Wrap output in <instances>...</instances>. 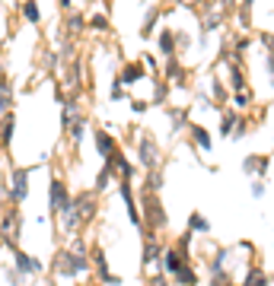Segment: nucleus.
<instances>
[{
  "label": "nucleus",
  "mask_w": 274,
  "mask_h": 286,
  "mask_svg": "<svg viewBox=\"0 0 274 286\" xmlns=\"http://www.w3.org/2000/svg\"><path fill=\"white\" fill-rule=\"evenodd\" d=\"M185 124H188V112H172V130L185 127Z\"/></svg>",
  "instance_id": "29"
},
{
  "label": "nucleus",
  "mask_w": 274,
  "mask_h": 286,
  "mask_svg": "<svg viewBox=\"0 0 274 286\" xmlns=\"http://www.w3.org/2000/svg\"><path fill=\"white\" fill-rule=\"evenodd\" d=\"M51 207H54V210H67V207H70L67 188H64L61 182H51Z\"/></svg>",
  "instance_id": "12"
},
{
  "label": "nucleus",
  "mask_w": 274,
  "mask_h": 286,
  "mask_svg": "<svg viewBox=\"0 0 274 286\" xmlns=\"http://www.w3.org/2000/svg\"><path fill=\"white\" fill-rule=\"evenodd\" d=\"M166 80H172V83H185V67L175 61V57H169L166 61Z\"/></svg>",
  "instance_id": "17"
},
{
  "label": "nucleus",
  "mask_w": 274,
  "mask_h": 286,
  "mask_svg": "<svg viewBox=\"0 0 274 286\" xmlns=\"http://www.w3.org/2000/svg\"><path fill=\"white\" fill-rule=\"evenodd\" d=\"M188 229H192L195 235H207V232H210V220H207L201 210H195L192 217H188Z\"/></svg>",
  "instance_id": "13"
},
{
  "label": "nucleus",
  "mask_w": 274,
  "mask_h": 286,
  "mask_svg": "<svg viewBox=\"0 0 274 286\" xmlns=\"http://www.w3.org/2000/svg\"><path fill=\"white\" fill-rule=\"evenodd\" d=\"M140 77H144V67H140V64H128V67H121V77H118V83H121V86H134Z\"/></svg>",
  "instance_id": "15"
},
{
  "label": "nucleus",
  "mask_w": 274,
  "mask_h": 286,
  "mask_svg": "<svg viewBox=\"0 0 274 286\" xmlns=\"http://www.w3.org/2000/svg\"><path fill=\"white\" fill-rule=\"evenodd\" d=\"M163 185H166V175H163L160 169H153V172L147 175V188H150V191H160Z\"/></svg>",
  "instance_id": "22"
},
{
  "label": "nucleus",
  "mask_w": 274,
  "mask_h": 286,
  "mask_svg": "<svg viewBox=\"0 0 274 286\" xmlns=\"http://www.w3.org/2000/svg\"><path fill=\"white\" fill-rule=\"evenodd\" d=\"M236 261V245H223V248H214L210 252V264H207V273H217V270H230L226 264Z\"/></svg>",
  "instance_id": "5"
},
{
  "label": "nucleus",
  "mask_w": 274,
  "mask_h": 286,
  "mask_svg": "<svg viewBox=\"0 0 274 286\" xmlns=\"http://www.w3.org/2000/svg\"><path fill=\"white\" fill-rule=\"evenodd\" d=\"M22 16H26L29 22H39V19H42V16H39V7H35V4H32V0H29V4H26V7H22Z\"/></svg>",
  "instance_id": "26"
},
{
  "label": "nucleus",
  "mask_w": 274,
  "mask_h": 286,
  "mask_svg": "<svg viewBox=\"0 0 274 286\" xmlns=\"http://www.w3.org/2000/svg\"><path fill=\"white\" fill-rule=\"evenodd\" d=\"M160 51H163L166 57H172V54L178 51V42H175V32H172V29H163V32H160Z\"/></svg>",
  "instance_id": "16"
},
{
  "label": "nucleus",
  "mask_w": 274,
  "mask_h": 286,
  "mask_svg": "<svg viewBox=\"0 0 274 286\" xmlns=\"http://www.w3.org/2000/svg\"><path fill=\"white\" fill-rule=\"evenodd\" d=\"M220 22H223V13H210V16L204 19V32H214V29L220 26Z\"/></svg>",
  "instance_id": "28"
},
{
  "label": "nucleus",
  "mask_w": 274,
  "mask_h": 286,
  "mask_svg": "<svg viewBox=\"0 0 274 286\" xmlns=\"http://www.w3.org/2000/svg\"><path fill=\"white\" fill-rule=\"evenodd\" d=\"M140 217L147 220L150 232H163L166 226H169V217H166V207H163V200H160L157 191H147V194H144V213H140Z\"/></svg>",
  "instance_id": "1"
},
{
  "label": "nucleus",
  "mask_w": 274,
  "mask_h": 286,
  "mask_svg": "<svg viewBox=\"0 0 274 286\" xmlns=\"http://www.w3.org/2000/svg\"><path fill=\"white\" fill-rule=\"evenodd\" d=\"M226 77H230V86L233 92H242L249 89V83H246V70H242V61L233 54V61H226Z\"/></svg>",
  "instance_id": "6"
},
{
  "label": "nucleus",
  "mask_w": 274,
  "mask_h": 286,
  "mask_svg": "<svg viewBox=\"0 0 274 286\" xmlns=\"http://www.w3.org/2000/svg\"><path fill=\"white\" fill-rule=\"evenodd\" d=\"M10 134H13V118H7L4 124V143H10Z\"/></svg>",
  "instance_id": "34"
},
{
  "label": "nucleus",
  "mask_w": 274,
  "mask_h": 286,
  "mask_svg": "<svg viewBox=\"0 0 274 286\" xmlns=\"http://www.w3.org/2000/svg\"><path fill=\"white\" fill-rule=\"evenodd\" d=\"M26 178H29L26 169H19V172H16V188H13V197H16V200L26 197Z\"/></svg>",
  "instance_id": "20"
},
{
  "label": "nucleus",
  "mask_w": 274,
  "mask_h": 286,
  "mask_svg": "<svg viewBox=\"0 0 274 286\" xmlns=\"http://www.w3.org/2000/svg\"><path fill=\"white\" fill-rule=\"evenodd\" d=\"M192 238H195V232H192V229H185L182 235L175 238V245H172L175 252L182 255V261H185V264H192Z\"/></svg>",
  "instance_id": "10"
},
{
  "label": "nucleus",
  "mask_w": 274,
  "mask_h": 286,
  "mask_svg": "<svg viewBox=\"0 0 274 286\" xmlns=\"http://www.w3.org/2000/svg\"><path fill=\"white\" fill-rule=\"evenodd\" d=\"M268 83L274 86V54H268Z\"/></svg>",
  "instance_id": "36"
},
{
  "label": "nucleus",
  "mask_w": 274,
  "mask_h": 286,
  "mask_svg": "<svg viewBox=\"0 0 274 286\" xmlns=\"http://www.w3.org/2000/svg\"><path fill=\"white\" fill-rule=\"evenodd\" d=\"M268 194V185H265V178H252V197L255 200H261Z\"/></svg>",
  "instance_id": "24"
},
{
  "label": "nucleus",
  "mask_w": 274,
  "mask_h": 286,
  "mask_svg": "<svg viewBox=\"0 0 274 286\" xmlns=\"http://www.w3.org/2000/svg\"><path fill=\"white\" fill-rule=\"evenodd\" d=\"M178 4H195V0H178Z\"/></svg>",
  "instance_id": "39"
},
{
  "label": "nucleus",
  "mask_w": 274,
  "mask_h": 286,
  "mask_svg": "<svg viewBox=\"0 0 274 286\" xmlns=\"http://www.w3.org/2000/svg\"><path fill=\"white\" fill-rule=\"evenodd\" d=\"M239 286H271V277H268V270L261 267V261H249Z\"/></svg>",
  "instance_id": "4"
},
{
  "label": "nucleus",
  "mask_w": 274,
  "mask_h": 286,
  "mask_svg": "<svg viewBox=\"0 0 274 286\" xmlns=\"http://www.w3.org/2000/svg\"><path fill=\"white\" fill-rule=\"evenodd\" d=\"M271 162H274V153H271Z\"/></svg>",
  "instance_id": "40"
},
{
  "label": "nucleus",
  "mask_w": 274,
  "mask_h": 286,
  "mask_svg": "<svg viewBox=\"0 0 274 286\" xmlns=\"http://www.w3.org/2000/svg\"><path fill=\"white\" fill-rule=\"evenodd\" d=\"M188 137H192L195 150H201V153H210V147H214V137H210V130H207L204 124H188Z\"/></svg>",
  "instance_id": "7"
},
{
  "label": "nucleus",
  "mask_w": 274,
  "mask_h": 286,
  "mask_svg": "<svg viewBox=\"0 0 274 286\" xmlns=\"http://www.w3.org/2000/svg\"><path fill=\"white\" fill-rule=\"evenodd\" d=\"M96 153H99L102 159H112L115 153H118V147H115L112 134H105V130H96Z\"/></svg>",
  "instance_id": "8"
},
{
  "label": "nucleus",
  "mask_w": 274,
  "mask_h": 286,
  "mask_svg": "<svg viewBox=\"0 0 274 286\" xmlns=\"http://www.w3.org/2000/svg\"><path fill=\"white\" fill-rule=\"evenodd\" d=\"M249 127H252V121H249V118L242 115V118H239V124H236V130H233V140H239V137H246V134H249Z\"/></svg>",
  "instance_id": "25"
},
{
  "label": "nucleus",
  "mask_w": 274,
  "mask_h": 286,
  "mask_svg": "<svg viewBox=\"0 0 274 286\" xmlns=\"http://www.w3.org/2000/svg\"><path fill=\"white\" fill-rule=\"evenodd\" d=\"M150 286H169V280H166V273H157V277L150 280Z\"/></svg>",
  "instance_id": "35"
},
{
  "label": "nucleus",
  "mask_w": 274,
  "mask_h": 286,
  "mask_svg": "<svg viewBox=\"0 0 274 286\" xmlns=\"http://www.w3.org/2000/svg\"><path fill=\"white\" fill-rule=\"evenodd\" d=\"M258 42L268 48V54H274V35L271 32H258Z\"/></svg>",
  "instance_id": "30"
},
{
  "label": "nucleus",
  "mask_w": 274,
  "mask_h": 286,
  "mask_svg": "<svg viewBox=\"0 0 274 286\" xmlns=\"http://www.w3.org/2000/svg\"><path fill=\"white\" fill-rule=\"evenodd\" d=\"M271 156L268 153H249V156L242 159V172L249 175V178H265L268 172H271Z\"/></svg>",
  "instance_id": "3"
},
{
  "label": "nucleus",
  "mask_w": 274,
  "mask_h": 286,
  "mask_svg": "<svg viewBox=\"0 0 274 286\" xmlns=\"http://www.w3.org/2000/svg\"><path fill=\"white\" fill-rule=\"evenodd\" d=\"M137 159H140V165L144 169H160V159H163V150H160V143L157 140H150V137H144L137 143Z\"/></svg>",
  "instance_id": "2"
},
{
  "label": "nucleus",
  "mask_w": 274,
  "mask_h": 286,
  "mask_svg": "<svg viewBox=\"0 0 274 286\" xmlns=\"http://www.w3.org/2000/svg\"><path fill=\"white\" fill-rule=\"evenodd\" d=\"M157 19H160V10H157V7H150V10H147V16H144V26H140V32L150 35L153 26H157Z\"/></svg>",
  "instance_id": "19"
},
{
  "label": "nucleus",
  "mask_w": 274,
  "mask_h": 286,
  "mask_svg": "<svg viewBox=\"0 0 274 286\" xmlns=\"http://www.w3.org/2000/svg\"><path fill=\"white\" fill-rule=\"evenodd\" d=\"M207 286H233V273H230V270L207 273Z\"/></svg>",
  "instance_id": "18"
},
{
  "label": "nucleus",
  "mask_w": 274,
  "mask_h": 286,
  "mask_svg": "<svg viewBox=\"0 0 274 286\" xmlns=\"http://www.w3.org/2000/svg\"><path fill=\"white\" fill-rule=\"evenodd\" d=\"M252 99H255V95L249 92V89H242V92H233V105H236V109H249V105H252Z\"/></svg>",
  "instance_id": "21"
},
{
  "label": "nucleus",
  "mask_w": 274,
  "mask_h": 286,
  "mask_svg": "<svg viewBox=\"0 0 274 286\" xmlns=\"http://www.w3.org/2000/svg\"><path fill=\"white\" fill-rule=\"evenodd\" d=\"M131 109H134L137 115H144L147 112V102H131Z\"/></svg>",
  "instance_id": "37"
},
{
  "label": "nucleus",
  "mask_w": 274,
  "mask_h": 286,
  "mask_svg": "<svg viewBox=\"0 0 274 286\" xmlns=\"http://www.w3.org/2000/svg\"><path fill=\"white\" fill-rule=\"evenodd\" d=\"M175 283H178V286H198V283H201V273H198L192 264H182V270L175 273Z\"/></svg>",
  "instance_id": "14"
},
{
  "label": "nucleus",
  "mask_w": 274,
  "mask_h": 286,
  "mask_svg": "<svg viewBox=\"0 0 274 286\" xmlns=\"http://www.w3.org/2000/svg\"><path fill=\"white\" fill-rule=\"evenodd\" d=\"M166 95H169V92H166V86L160 83V86L153 89V102H166Z\"/></svg>",
  "instance_id": "32"
},
{
  "label": "nucleus",
  "mask_w": 274,
  "mask_h": 286,
  "mask_svg": "<svg viewBox=\"0 0 274 286\" xmlns=\"http://www.w3.org/2000/svg\"><path fill=\"white\" fill-rule=\"evenodd\" d=\"M16 261H19V270H26V273H35V270L42 267V264H39V261H35V258H26V255H19Z\"/></svg>",
  "instance_id": "23"
},
{
  "label": "nucleus",
  "mask_w": 274,
  "mask_h": 286,
  "mask_svg": "<svg viewBox=\"0 0 274 286\" xmlns=\"http://www.w3.org/2000/svg\"><path fill=\"white\" fill-rule=\"evenodd\" d=\"M93 29H109V19H105V16H93Z\"/></svg>",
  "instance_id": "33"
},
{
  "label": "nucleus",
  "mask_w": 274,
  "mask_h": 286,
  "mask_svg": "<svg viewBox=\"0 0 274 286\" xmlns=\"http://www.w3.org/2000/svg\"><path fill=\"white\" fill-rule=\"evenodd\" d=\"M220 4H223L226 10H230V7H236V0H220Z\"/></svg>",
  "instance_id": "38"
},
{
  "label": "nucleus",
  "mask_w": 274,
  "mask_h": 286,
  "mask_svg": "<svg viewBox=\"0 0 274 286\" xmlns=\"http://www.w3.org/2000/svg\"><path fill=\"white\" fill-rule=\"evenodd\" d=\"M182 255L175 252V248H166V255H163V270H166V277H175L178 270H182Z\"/></svg>",
  "instance_id": "9"
},
{
  "label": "nucleus",
  "mask_w": 274,
  "mask_h": 286,
  "mask_svg": "<svg viewBox=\"0 0 274 286\" xmlns=\"http://www.w3.org/2000/svg\"><path fill=\"white\" fill-rule=\"evenodd\" d=\"M109 182H112V169L105 165V169L99 172V178H96V191H102V188H109Z\"/></svg>",
  "instance_id": "27"
},
{
  "label": "nucleus",
  "mask_w": 274,
  "mask_h": 286,
  "mask_svg": "<svg viewBox=\"0 0 274 286\" xmlns=\"http://www.w3.org/2000/svg\"><path fill=\"white\" fill-rule=\"evenodd\" d=\"M252 4H255V0H242V16H239L242 26H249V10H252Z\"/></svg>",
  "instance_id": "31"
},
{
  "label": "nucleus",
  "mask_w": 274,
  "mask_h": 286,
  "mask_svg": "<svg viewBox=\"0 0 274 286\" xmlns=\"http://www.w3.org/2000/svg\"><path fill=\"white\" fill-rule=\"evenodd\" d=\"M239 112L236 109H226L223 115H220V137H233V130H236V124H239Z\"/></svg>",
  "instance_id": "11"
}]
</instances>
